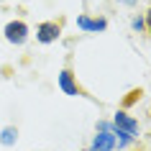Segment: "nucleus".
Masks as SVG:
<instances>
[{"instance_id":"1a4fd4ad","label":"nucleus","mask_w":151,"mask_h":151,"mask_svg":"<svg viewBox=\"0 0 151 151\" xmlns=\"http://www.w3.org/2000/svg\"><path fill=\"white\" fill-rule=\"evenodd\" d=\"M95 133H113V123H108V120H97V123H95Z\"/></svg>"},{"instance_id":"f8f14e48","label":"nucleus","mask_w":151,"mask_h":151,"mask_svg":"<svg viewBox=\"0 0 151 151\" xmlns=\"http://www.w3.org/2000/svg\"><path fill=\"white\" fill-rule=\"evenodd\" d=\"M120 3H126V5H133L136 0H120Z\"/></svg>"},{"instance_id":"ddd939ff","label":"nucleus","mask_w":151,"mask_h":151,"mask_svg":"<svg viewBox=\"0 0 151 151\" xmlns=\"http://www.w3.org/2000/svg\"><path fill=\"white\" fill-rule=\"evenodd\" d=\"M82 151H90V149H82Z\"/></svg>"},{"instance_id":"f03ea898","label":"nucleus","mask_w":151,"mask_h":151,"mask_svg":"<svg viewBox=\"0 0 151 151\" xmlns=\"http://www.w3.org/2000/svg\"><path fill=\"white\" fill-rule=\"evenodd\" d=\"M3 33H5V41L21 46V44H26V39H28V26H26L23 21H10V23H5Z\"/></svg>"},{"instance_id":"9b49d317","label":"nucleus","mask_w":151,"mask_h":151,"mask_svg":"<svg viewBox=\"0 0 151 151\" xmlns=\"http://www.w3.org/2000/svg\"><path fill=\"white\" fill-rule=\"evenodd\" d=\"M143 23H146V31H149V36H151V5L146 8V13H143Z\"/></svg>"},{"instance_id":"f257e3e1","label":"nucleus","mask_w":151,"mask_h":151,"mask_svg":"<svg viewBox=\"0 0 151 151\" xmlns=\"http://www.w3.org/2000/svg\"><path fill=\"white\" fill-rule=\"evenodd\" d=\"M62 36V21H44L36 28V41L39 44H54Z\"/></svg>"},{"instance_id":"6e6552de","label":"nucleus","mask_w":151,"mask_h":151,"mask_svg":"<svg viewBox=\"0 0 151 151\" xmlns=\"http://www.w3.org/2000/svg\"><path fill=\"white\" fill-rule=\"evenodd\" d=\"M16 138H18V131H16L13 126L3 128V133H0V143H3V146H13V143H16Z\"/></svg>"},{"instance_id":"9d476101","label":"nucleus","mask_w":151,"mask_h":151,"mask_svg":"<svg viewBox=\"0 0 151 151\" xmlns=\"http://www.w3.org/2000/svg\"><path fill=\"white\" fill-rule=\"evenodd\" d=\"M131 26H133L136 31H146V23H143V16H136L133 21H131Z\"/></svg>"},{"instance_id":"7ed1b4c3","label":"nucleus","mask_w":151,"mask_h":151,"mask_svg":"<svg viewBox=\"0 0 151 151\" xmlns=\"http://www.w3.org/2000/svg\"><path fill=\"white\" fill-rule=\"evenodd\" d=\"M59 87H62L67 95H72V97L85 95V92H82V87H80V82H77V77H74V72H72L69 67L59 72Z\"/></svg>"},{"instance_id":"39448f33","label":"nucleus","mask_w":151,"mask_h":151,"mask_svg":"<svg viewBox=\"0 0 151 151\" xmlns=\"http://www.w3.org/2000/svg\"><path fill=\"white\" fill-rule=\"evenodd\" d=\"M115 149V136L113 133H95L92 143H90V151H113Z\"/></svg>"},{"instance_id":"4468645a","label":"nucleus","mask_w":151,"mask_h":151,"mask_svg":"<svg viewBox=\"0 0 151 151\" xmlns=\"http://www.w3.org/2000/svg\"><path fill=\"white\" fill-rule=\"evenodd\" d=\"M133 151H136V149H133Z\"/></svg>"},{"instance_id":"0eeeda50","label":"nucleus","mask_w":151,"mask_h":151,"mask_svg":"<svg viewBox=\"0 0 151 151\" xmlns=\"http://www.w3.org/2000/svg\"><path fill=\"white\" fill-rule=\"evenodd\" d=\"M113 136H115V149H128V146L136 143V136L126 133V131H118L115 126H113Z\"/></svg>"},{"instance_id":"20e7f679","label":"nucleus","mask_w":151,"mask_h":151,"mask_svg":"<svg viewBox=\"0 0 151 151\" xmlns=\"http://www.w3.org/2000/svg\"><path fill=\"white\" fill-rule=\"evenodd\" d=\"M113 126L118 128V131H126V133H131V136L138 133V120L131 118L126 110H118L115 115H113Z\"/></svg>"},{"instance_id":"423d86ee","label":"nucleus","mask_w":151,"mask_h":151,"mask_svg":"<svg viewBox=\"0 0 151 151\" xmlns=\"http://www.w3.org/2000/svg\"><path fill=\"white\" fill-rule=\"evenodd\" d=\"M77 26H80L82 31H103L108 21L105 18H90V16H80L77 18Z\"/></svg>"}]
</instances>
